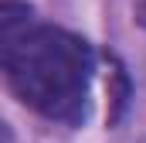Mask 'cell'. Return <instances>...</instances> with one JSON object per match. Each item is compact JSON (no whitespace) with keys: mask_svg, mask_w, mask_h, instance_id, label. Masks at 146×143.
Returning <instances> with one entry per match:
<instances>
[{"mask_svg":"<svg viewBox=\"0 0 146 143\" xmlns=\"http://www.w3.org/2000/svg\"><path fill=\"white\" fill-rule=\"evenodd\" d=\"M0 65L10 92L37 116L82 126L92 106L95 51L85 37L37 21L21 0L0 3Z\"/></svg>","mask_w":146,"mask_h":143,"instance_id":"obj_1","label":"cell"}]
</instances>
